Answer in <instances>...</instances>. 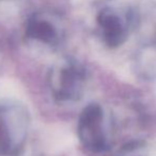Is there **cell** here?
<instances>
[{
  "label": "cell",
  "instance_id": "cell-1",
  "mask_svg": "<svg viewBox=\"0 0 156 156\" xmlns=\"http://www.w3.org/2000/svg\"><path fill=\"white\" fill-rule=\"evenodd\" d=\"M96 23L99 36L107 48L117 49L126 43L135 25V14L129 6L107 2L98 10Z\"/></svg>",
  "mask_w": 156,
  "mask_h": 156
},
{
  "label": "cell",
  "instance_id": "cell-2",
  "mask_svg": "<svg viewBox=\"0 0 156 156\" xmlns=\"http://www.w3.org/2000/svg\"><path fill=\"white\" fill-rule=\"evenodd\" d=\"M30 116L17 103L0 105V156H15L23 148L28 137Z\"/></svg>",
  "mask_w": 156,
  "mask_h": 156
},
{
  "label": "cell",
  "instance_id": "cell-3",
  "mask_svg": "<svg viewBox=\"0 0 156 156\" xmlns=\"http://www.w3.org/2000/svg\"><path fill=\"white\" fill-rule=\"evenodd\" d=\"M87 71L80 62L67 58L50 71L49 86L58 102H74L83 96Z\"/></svg>",
  "mask_w": 156,
  "mask_h": 156
},
{
  "label": "cell",
  "instance_id": "cell-4",
  "mask_svg": "<svg viewBox=\"0 0 156 156\" xmlns=\"http://www.w3.org/2000/svg\"><path fill=\"white\" fill-rule=\"evenodd\" d=\"M80 142L91 153L104 152L108 147L104 129V112L97 103H89L83 108L78 121Z\"/></svg>",
  "mask_w": 156,
  "mask_h": 156
},
{
  "label": "cell",
  "instance_id": "cell-5",
  "mask_svg": "<svg viewBox=\"0 0 156 156\" xmlns=\"http://www.w3.org/2000/svg\"><path fill=\"white\" fill-rule=\"evenodd\" d=\"M26 37L49 46H56L63 38V28L54 15L34 13L28 18L25 28Z\"/></svg>",
  "mask_w": 156,
  "mask_h": 156
}]
</instances>
